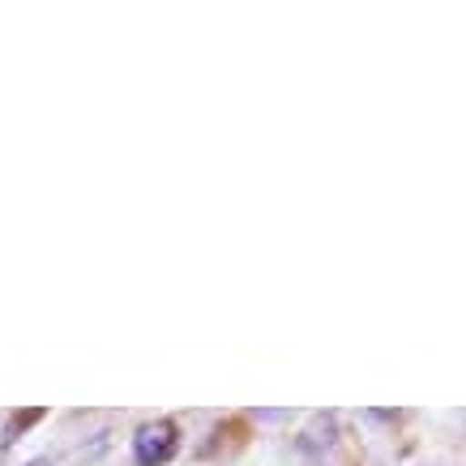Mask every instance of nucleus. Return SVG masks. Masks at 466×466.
<instances>
[{"instance_id":"7ed1b4c3","label":"nucleus","mask_w":466,"mask_h":466,"mask_svg":"<svg viewBox=\"0 0 466 466\" xmlns=\"http://www.w3.org/2000/svg\"><path fill=\"white\" fill-rule=\"evenodd\" d=\"M26 466H52V458H30Z\"/></svg>"},{"instance_id":"f257e3e1","label":"nucleus","mask_w":466,"mask_h":466,"mask_svg":"<svg viewBox=\"0 0 466 466\" xmlns=\"http://www.w3.org/2000/svg\"><path fill=\"white\" fill-rule=\"evenodd\" d=\"M176 424L171 420H150V424L137 428V437H133V462L137 466H167L176 458Z\"/></svg>"},{"instance_id":"f03ea898","label":"nucleus","mask_w":466,"mask_h":466,"mask_svg":"<svg viewBox=\"0 0 466 466\" xmlns=\"http://www.w3.org/2000/svg\"><path fill=\"white\" fill-rule=\"evenodd\" d=\"M39 420H43V410H22V415H14V420H9V428H5V441H0V445L9 450V445H14V441L22 437L30 424H39Z\"/></svg>"}]
</instances>
